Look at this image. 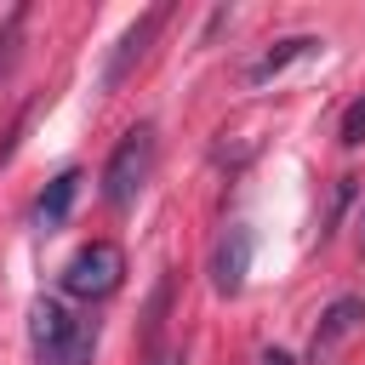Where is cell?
Masks as SVG:
<instances>
[{
	"label": "cell",
	"mask_w": 365,
	"mask_h": 365,
	"mask_svg": "<svg viewBox=\"0 0 365 365\" xmlns=\"http://www.w3.org/2000/svg\"><path fill=\"white\" fill-rule=\"evenodd\" d=\"M29 342L40 365H91L97 354V325L80 319L74 308H63L57 297H40L29 308Z\"/></svg>",
	"instance_id": "1"
},
{
	"label": "cell",
	"mask_w": 365,
	"mask_h": 365,
	"mask_svg": "<svg viewBox=\"0 0 365 365\" xmlns=\"http://www.w3.org/2000/svg\"><path fill=\"white\" fill-rule=\"evenodd\" d=\"M148 177H154V125H131L114 143L108 165H103V200L114 211H125V205H137V194H143Z\"/></svg>",
	"instance_id": "2"
},
{
	"label": "cell",
	"mask_w": 365,
	"mask_h": 365,
	"mask_svg": "<svg viewBox=\"0 0 365 365\" xmlns=\"http://www.w3.org/2000/svg\"><path fill=\"white\" fill-rule=\"evenodd\" d=\"M63 291L68 297H80V302H103V297H114L120 285H125V251L114 245V240H86L68 262H63Z\"/></svg>",
	"instance_id": "3"
},
{
	"label": "cell",
	"mask_w": 365,
	"mask_h": 365,
	"mask_svg": "<svg viewBox=\"0 0 365 365\" xmlns=\"http://www.w3.org/2000/svg\"><path fill=\"white\" fill-rule=\"evenodd\" d=\"M365 325V297L359 291H348V297H336V302H325V314H319V325H314V336H308V359L314 365H325L354 331Z\"/></svg>",
	"instance_id": "4"
},
{
	"label": "cell",
	"mask_w": 365,
	"mask_h": 365,
	"mask_svg": "<svg viewBox=\"0 0 365 365\" xmlns=\"http://www.w3.org/2000/svg\"><path fill=\"white\" fill-rule=\"evenodd\" d=\"M245 274H251V228L234 222L211 245V285H217V297H240L245 291Z\"/></svg>",
	"instance_id": "5"
},
{
	"label": "cell",
	"mask_w": 365,
	"mask_h": 365,
	"mask_svg": "<svg viewBox=\"0 0 365 365\" xmlns=\"http://www.w3.org/2000/svg\"><path fill=\"white\" fill-rule=\"evenodd\" d=\"M165 23V6H154V11H143L125 34H120V46H114V57H108V68H103V91H114L137 63H143V51H148V40H154V29Z\"/></svg>",
	"instance_id": "6"
},
{
	"label": "cell",
	"mask_w": 365,
	"mask_h": 365,
	"mask_svg": "<svg viewBox=\"0 0 365 365\" xmlns=\"http://www.w3.org/2000/svg\"><path fill=\"white\" fill-rule=\"evenodd\" d=\"M314 46H319L314 34H291V40H274L268 51H257V57L245 63V80H251V86H268L274 74H285V68H291L297 57H308Z\"/></svg>",
	"instance_id": "7"
},
{
	"label": "cell",
	"mask_w": 365,
	"mask_h": 365,
	"mask_svg": "<svg viewBox=\"0 0 365 365\" xmlns=\"http://www.w3.org/2000/svg\"><path fill=\"white\" fill-rule=\"evenodd\" d=\"M74 194H80V171H57V177L46 182V194L34 200V228H63Z\"/></svg>",
	"instance_id": "8"
},
{
	"label": "cell",
	"mask_w": 365,
	"mask_h": 365,
	"mask_svg": "<svg viewBox=\"0 0 365 365\" xmlns=\"http://www.w3.org/2000/svg\"><path fill=\"white\" fill-rule=\"evenodd\" d=\"M342 143H348V148H359V143H365V97H359V103H348V114H342Z\"/></svg>",
	"instance_id": "9"
},
{
	"label": "cell",
	"mask_w": 365,
	"mask_h": 365,
	"mask_svg": "<svg viewBox=\"0 0 365 365\" xmlns=\"http://www.w3.org/2000/svg\"><path fill=\"white\" fill-rule=\"evenodd\" d=\"M17 29H23V6H11V11L0 17V68L11 63V46H17Z\"/></svg>",
	"instance_id": "10"
},
{
	"label": "cell",
	"mask_w": 365,
	"mask_h": 365,
	"mask_svg": "<svg viewBox=\"0 0 365 365\" xmlns=\"http://www.w3.org/2000/svg\"><path fill=\"white\" fill-rule=\"evenodd\" d=\"M262 365H291V354H285V348H268V354H262Z\"/></svg>",
	"instance_id": "11"
},
{
	"label": "cell",
	"mask_w": 365,
	"mask_h": 365,
	"mask_svg": "<svg viewBox=\"0 0 365 365\" xmlns=\"http://www.w3.org/2000/svg\"><path fill=\"white\" fill-rule=\"evenodd\" d=\"M154 365H188V354H160Z\"/></svg>",
	"instance_id": "12"
},
{
	"label": "cell",
	"mask_w": 365,
	"mask_h": 365,
	"mask_svg": "<svg viewBox=\"0 0 365 365\" xmlns=\"http://www.w3.org/2000/svg\"><path fill=\"white\" fill-rule=\"evenodd\" d=\"M359 251H365V211H359Z\"/></svg>",
	"instance_id": "13"
}]
</instances>
